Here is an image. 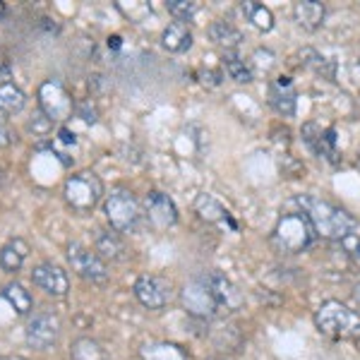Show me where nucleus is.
Masks as SVG:
<instances>
[{
	"instance_id": "2eb2a0df",
	"label": "nucleus",
	"mask_w": 360,
	"mask_h": 360,
	"mask_svg": "<svg viewBox=\"0 0 360 360\" xmlns=\"http://www.w3.org/2000/svg\"><path fill=\"white\" fill-rule=\"evenodd\" d=\"M195 212L200 214L202 221L207 224H219V226H229V229H238V224L233 221V217L229 214V209H226L221 202L217 200L214 195H200L195 200Z\"/></svg>"
},
{
	"instance_id": "7ed1b4c3",
	"label": "nucleus",
	"mask_w": 360,
	"mask_h": 360,
	"mask_svg": "<svg viewBox=\"0 0 360 360\" xmlns=\"http://www.w3.org/2000/svg\"><path fill=\"white\" fill-rule=\"evenodd\" d=\"M317 231L312 221L307 219V214L303 212H293V214H283L276 221V229L271 233V243L278 252L283 255H298L307 250L315 243Z\"/></svg>"
},
{
	"instance_id": "423d86ee",
	"label": "nucleus",
	"mask_w": 360,
	"mask_h": 360,
	"mask_svg": "<svg viewBox=\"0 0 360 360\" xmlns=\"http://www.w3.org/2000/svg\"><path fill=\"white\" fill-rule=\"evenodd\" d=\"M180 300H183V307L188 310V315H193L197 319H214L217 315H221V307L214 300V295L207 288L202 274L185 283V288L180 291Z\"/></svg>"
},
{
	"instance_id": "1a4fd4ad",
	"label": "nucleus",
	"mask_w": 360,
	"mask_h": 360,
	"mask_svg": "<svg viewBox=\"0 0 360 360\" xmlns=\"http://www.w3.org/2000/svg\"><path fill=\"white\" fill-rule=\"evenodd\" d=\"M135 295L147 310H164L173 300V283L164 276L144 274L135 281Z\"/></svg>"
},
{
	"instance_id": "4468645a",
	"label": "nucleus",
	"mask_w": 360,
	"mask_h": 360,
	"mask_svg": "<svg viewBox=\"0 0 360 360\" xmlns=\"http://www.w3.org/2000/svg\"><path fill=\"white\" fill-rule=\"evenodd\" d=\"M303 139L305 144L312 149L317 156L332 161V164H339V147H336V132L334 130H322L315 123H305L303 125Z\"/></svg>"
},
{
	"instance_id": "f03ea898",
	"label": "nucleus",
	"mask_w": 360,
	"mask_h": 360,
	"mask_svg": "<svg viewBox=\"0 0 360 360\" xmlns=\"http://www.w3.org/2000/svg\"><path fill=\"white\" fill-rule=\"evenodd\" d=\"M315 327L334 341H360V315L339 300H327L319 305Z\"/></svg>"
},
{
	"instance_id": "bb28decb",
	"label": "nucleus",
	"mask_w": 360,
	"mask_h": 360,
	"mask_svg": "<svg viewBox=\"0 0 360 360\" xmlns=\"http://www.w3.org/2000/svg\"><path fill=\"white\" fill-rule=\"evenodd\" d=\"M224 68H226V72H229V77L236 79L238 84L252 82V68H250L245 60H240L238 56H226Z\"/></svg>"
},
{
	"instance_id": "f257e3e1",
	"label": "nucleus",
	"mask_w": 360,
	"mask_h": 360,
	"mask_svg": "<svg viewBox=\"0 0 360 360\" xmlns=\"http://www.w3.org/2000/svg\"><path fill=\"white\" fill-rule=\"evenodd\" d=\"M298 205L303 207V214L315 226L317 236L329 238V240H348L358 229V221L344 209L327 200H319L315 195H300Z\"/></svg>"
},
{
	"instance_id": "393cba45",
	"label": "nucleus",
	"mask_w": 360,
	"mask_h": 360,
	"mask_svg": "<svg viewBox=\"0 0 360 360\" xmlns=\"http://www.w3.org/2000/svg\"><path fill=\"white\" fill-rule=\"evenodd\" d=\"M240 10H243V15L248 17L250 25H252L255 29H259V32H269V29L274 27V15H271V10L264 8V5L243 3Z\"/></svg>"
},
{
	"instance_id": "5701e85b",
	"label": "nucleus",
	"mask_w": 360,
	"mask_h": 360,
	"mask_svg": "<svg viewBox=\"0 0 360 360\" xmlns=\"http://www.w3.org/2000/svg\"><path fill=\"white\" fill-rule=\"evenodd\" d=\"M27 96L20 86L15 84H3L0 86V115H15L25 108Z\"/></svg>"
},
{
	"instance_id": "f3484780",
	"label": "nucleus",
	"mask_w": 360,
	"mask_h": 360,
	"mask_svg": "<svg viewBox=\"0 0 360 360\" xmlns=\"http://www.w3.org/2000/svg\"><path fill=\"white\" fill-rule=\"evenodd\" d=\"M293 17L305 32H315L324 22V5L317 0H300L293 5Z\"/></svg>"
},
{
	"instance_id": "0eeeda50",
	"label": "nucleus",
	"mask_w": 360,
	"mask_h": 360,
	"mask_svg": "<svg viewBox=\"0 0 360 360\" xmlns=\"http://www.w3.org/2000/svg\"><path fill=\"white\" fill-rule=\"evenodd\" d=\"M75 106H77V103L72 101L70 91L58 82V79H46V82L39 86V108H41L53 123L68 120L70 115H72Z\"/></svg>"
},
{
	"instance_id": "f704fd0d",
	"label": "nucleus",
	"mask_w": 360,
	"mask_h": 360,
	"mask_svg": "<svg viewBox=\"0 0 360 360\" xmlns=\"http://www.w3.org/2000/svg\"><path fill=\"white\" fill-rule=\"evenodd\" d=\"M10 77H13V68H10L8 63L0 60V86L8 84V79H10Z\"/></svg>"
},
{
	"instance_id": "cd10ccee",
	"label": "nucleus",
	"mask_w": 360,
	"mask_h": 360,
	"mask_svg": "<svg viewBox=\"0 0 360 360\" xmlns=\"http://www.w3.org/2000/svg\"><path fill=\"white\" fill-rule=\"evenodd\" d=\"M300 58H303V63L307 68L317 70L319 75H327V77H334V65L327 60V58H322L319 53H315L312 49H305L303 53H300Z\"/></svg>"
},
{
	"instance_id": "ddd939ff",
	"label": "nucleus",
	"mask_w": 360,
	"mask_h": 360,
	"mask_svg": "<svg viewBox=\"0 0 360 360\" xmlns=\"http://www.w3.org/2000/svg\"><path fill=\"white\" fill-rule=\"evenodd\" d=\"M32 281H34V286H39L41 291L53 295V298H63V295H68V291H70L68 274L53 262H41V264L34 266Z\"/></svg>"
},
{
	"instance_id": "a211bd4d",
	"label": "nucleus",
	"mask_w": 360,
	"mask_h": 360,
	"mask_svg": "<svg viewBox=\"0 0 360 360\" xmlns=\"http://www.w3.org/2000/svg\"><path fill=\"white\" fill-rule=\"evenodd\" d=\"M29 255V245L22 238H13L10 243H5V248L0 250V269L8 271V274H15V271L22 269Z\"/></svg>"
},
{
	"instance_id": "f8f14e48",
	"label": "nucleus",
	"mask_w": 360,
	"mask_h": 360,
	"mask_svg": "<svg viewBox=\"0 0 360 360\" xmlns=\"http://www.w3.org/2000/svg\"><path fill=\"white\" fill-rule=\"evenodd\" d=\"M144 214H147L149 224L154 226V229H168V226H173L178 221V209L173 205V200L164 193H159V190H149L147 195H144Z\"/></svg>"
},
{
	"instance_id": "39448f33",
	"label": "nucleus",
	"mask_w": 360,
	"mask_h": 360,
	"mask_svg": "<svg viewBox=\"0 0 360 360\" xmlns=\"http://www.w3.org/2000/svg\"><path fill=\"white\" fill-rule=\"evenodd\" d=\"M63 195H65V202L75 212L84 214V212H91V209L98 205V200H101V195H103V185L96 173L82 171V173H77V176H70L65 180Z\"/></svg>"
},
{
	"instance_id": "412c9836",
	"label": "nucleus",
	"mask_w": 360,
	"mask_h": 360,
	"mask_svg": "<svg viewBox=\"0 0 360 360\" xmlns=\"http://www.w3.org/2000/svg\"><path fill=\"white\" fill-rule=\"evenodd\" d=\"M142 360H193L190 353L185 351L183 346L178 344H168V341H161V344H149L139 351Z\"/></svg>"
},
{
	"instance_id": "7c9ffc66",
	"label": "nucleus",
	"mask_w": 360,
	"mask_h": 360,
	"mask_svg": "<svg viewBox=\"0 0 360 360\" xmlns=\"http://www.w3.org/2000/svg\"><path fill=\"white\" fill-rule=\"evenodd\" d=\"M75 111H77L79 118L84 120V123H89V125H94L96 120H98V113H96V106L91 101H79L77 106H75Z\"/></svg>"
},
{
	"instance_id": "c756f323",
	"label": "nucleus",
	"mask_w": 360,
	"mask_h": 360,
	"mask_svg": "<svg viewBox=\"0 0 360 360\" xmlns=\"http://www.w3.org/2000/svg\"><path fill=\"white\" fill-rule=\"evenodd\" d=\"M29 130H32L34 135H49V132L53 130V120L39 108V111L32 115V120H29Z\"/></svg>"
},
{
	"instance_id": "4c0bfd02",
	"label": "nucleus",
	"mask_w": 360,
	"mask_h": 360,
	"mask_svg": "<svg viewBox=\"0 0 360 360\" xmlns=\"http://www.w3.org/2000/svg\"><path fill=\"white\" fill-rule=\"evenodd\" d=\"M5 13H8V8H5V3H3V0H0V20H3V17H5Z\"/></svg>"
},
{
	"instance_id": "6ab92c4d",
	"label": "nucleus",
	"mask_w": 360,
	"mask_h": 360,
	"mask_svg": "<svg viewBox=\"0 0 360 360\" xmlns=\"http://www.w3.org/2000/svg\"><path fill=\"white\" fill-rule=\"evenodd\" d=\"M94 245H96V255L101 259H111V262L125 259V243L115 231H98Z\"/></svg>"
},
{
	"instance_id": "aec40b11",
	"label": "nucleus",
	"mask_w": 360,
	"mask_h": 360,
	"mask_svg": "<svg viewBox=\"0 0 360 360\" xmlns=\"http://www.w3.org/2000/svg\"><path fill=\"white\" fill-rule=\"evenodd\" d=\"M161 44H164V49L171 51V53H185V51L193 46V32H190L188 25H183V22H173V25H168L164 29V34H161Z\"/></svg>"
},
{
	"instance_id": "72a5a7b5",
	"label": "nucleus",
	"mask_w": 360,
	"mask_h": 360,
	"mask_svg": "<svg viewBox=\"0 0 360 360\" xmlns=\"http://www.w3.org/2000/svg\"><path fill=\"white\" fill-rule=\"evenodd\" d=\"M58 142L65 144V147H75L77 137H75V132H70L68 127H60V130H58Z\"/></svg>"
},
{
	"instance_id": "9b49d317",
	"label": "nucleus",
	"mask_w": 360,
	"mask_h": 360,
	"mask_svg": "<svg viewBox=\"0 0 360 360\" xmlns=\"http://www.w3.org/2000/svg\"><path fill=\"white\" fill-rule=\"evenodd\" d=\"M202 278H205L207 288L212 291L214 300L221 307V312H236L243 305V293L238 291L236 283L226 274H221V271H205Z\"/></svg>"
},
{
	"instance_id": "b1692460",
	"label": "nucleus",
	"mask_w": 360,
	"mask_h": 360,
	"mask_svg": "<svg viewBox=\"0 0 360 360\" xmlns=\"http://www.w3.org/2000/svg\"><path fill=\"white\" fill-rule=\"evenodd\" d=\"M3 298L8 300L10 305L17 310V315H29L34 307V300H32V293L27 291L22 283H8V286L3 288Z\"/></svg>"
},
{
	"instance_id": "dca6fc26",
	"label": "nucleus",
	"mask_w": 360,
	"mask_h": 360,
	"mask_svg": "<svg viewBox=\"0 0 360 360\" xmlns=\"http://www.w3.org/2000/svg\"><path fill=\"white\" fill-rule=\"evenodd\" d=\"M269 103L278 115H293L295 113V86L291 77H276L269 84Z\"/></svg>"
},
{
	"instance_id": "a19ab883",
	"label": "nucleus",
	"mask_w": 360,
	"mask_h": 360,
	"mask_svg": "<svg viewBox=\"0 0 360 360\" xmlns=\"http://www.w3.org/2000/svg\"><path fill=\"white\" fill-rule=\"evenodd\" d=\"M0 360H8V358H0Z\"/></svg>"
},
{
	"instance_id": "58836bf2",
	"label": "nucleus",
	"mask_w": 360,
	"mask_h": 360,
	"mask_svg": "<svg viewBox=\"0 0 360 360\" xmlns=\"http://www.w3.org/2000/svg\"><path fill=\"white\" fill-rule=\"evenodd\" d=\"M356 303H358V307H360V283H358V288H356Z\"/></svg>"
},
{
	"instance_id": "e433bc0d",
	"label": "nucleus",
	"mask_w": 360,
	"mask_h": 360,
	"mask_svg": "<svg viewBox=\"0 0 360 360\" xmlns=\"http://www.w3.org/2000/svg\"><path fill=\"white\" fill-rule=\"evenodd\" d=\"M120 46H123V39L118 37V34H113V37H108V49H113V51H118Z\"/></svg>"
},
{
	"instance_id": "2f4dec72",
	"label": "nucleus",
	"mask_w": 360,
	"mask_h": 360,
	"mask_svg": "<svg viewBox=\"0 0 360 360\" xmlns=\"http://www.w3.org/2000/svg\"><path fill=\"white\" fill-rule=\"evenodd\" d=\"M15 139H17V135H15L13 127L0 120V147H10V144H13Z\"/></svg>"
},
{
	"instance_id": "c9c22d12",
	"label": "nucleus",
	"mask_w": 360,
	"mask_h": 360,
	"mask_svg": "<svg viewBox=\"0 0 360 360\" xmlns=\"http://www.w3.org/2000/svg\"><path fill=\"white\" fill-rule=\"evenodd\" d=\"M348 252H351L353 262H356L360 266V238H356V240L351 243V248H348Z\"/></svg>"
},
{
	"instance_id": "473e14b6",
	"label": "nucleus",
	"mask_w": 360,
	"mask_h": 360,
	"mask_svg": "<svg viewBox=\"0 0 360 360\" xmlns=\"http://www.w3.org/2000/svg\"><path fill=\"white\" fill-rule=\"evenodd\" d=\"M200 79H202V84H207V86H219L221 84V72H217V70H202Z\"/></svg>"
},
{
	"instance_id": "4be33fe9",
	"label": "nucleus",
	"mask_w": 360,
	"mask_h": 360,
	"mask_svg": "<svg viewBox=\"0 0 360 360\" xmlns=\"http://www.w3.org/2000/svg\"><path fill=\"white\" fill-rule=\"evenodd\" d=\"M209 39H212L217 46H224V49H238L243 41V34L231 25V22H224V20H217L212 22L207 29Z\"/></svg>"
},
{
	"instance_id": "79ce46f5",
	"label": "nucleus",
	"mask_w": 360,
	"mask_h": 360,
	"mask_svg": "<svg viewBox=\"0 0 360 360\" xmlns=\"http://www.w3.org/2000/svg\"><path fill=\"white\" fill-rule=\"evenodd\" d=\"M15 360H22V358H15Z\"/></svg>"
},
{
	"instance_id": "ea45409f",
	"label": "nucleus",
	"mask_w": 360,
	"mask_h": 360,
	"mask_svg": "<svg viewBox=\"0 0 360 360\" xmlns=\"http://www.w3.org/2000/svg\"><path fill=\"white\" fill-rule=\"evenodd\" d=\"M212 360H221V358H212Z\"/></svg>"
},
{
	"instance_id": "a878e982",
	"label": "nucleus",
	"mask_w": 360,
	"mask_h": 360,
	"mask_svg": "<svg viewBox=\"0 0 360 360\" xmlns=\"http://www.w3.org/2000/svg\"><path fill=\"white\" fill-rule=\"evenodd\" d=\"M70 358L72 360H108L106 351L96 344L94 339H77L70 348Z\"/></svg>"
},
{
	"instance_id": "c85d7f7f",
	"label": "nucleus",
	"mask_w": 360,
	"mask_h": 360,
	"mask_svg": "<svg viewBox=\"0 0 360 360\" xmlns=\"http://www.w3.org/2000/svg\"><path fill=\"white\" fill-rule=\"evenodd\" d=\"M166 8L176 20H190L197 13V3H193V0H168Z\"/></svg>"
},
{
	"instance_id": "9d476101",
	"label": "nucleus",
	"mask_w": 360,
	"mask_h": 360,
	"mask_svg": "<svg viewBox=\"0 0 360 360\" xmlns=\"http://www.w3.org/2000/svg\"><path fill=\"white\" fill-rule=\"evenodd\" d=\"M27 344L37 351H49L60 336V322L53 312H37L27 324Z\"/></svg>"
},
{
	"instance_id": "20e7f679",
	"label": "nucleus",
	"mask_w": 360,
	"mask_h": 360,
	"mask_svg": "<svg viewBox=\"0 0 360 360\" xmlns=\"http://www.w3.org/2000/svg\"><path fill=\"white\" fill-rule=\"evenodd\" d=\"M103 212H106V219L115 233H132V231H137L139 219H142L135 195L125 188H115L106 197Z\"/></svg>"
},
{
	"instance_id": "6e6552de",
	"label": "nucleus",
	"mask_w": 360,
	"mask_h": 360,
	"mask_svg": "<svg viewBox=\"0 0 360 360\" xmlns=\"http://www.w3.org/2000/svg\"><path fill=\"white\" fill-rule=\"evenodd\" d=\"M68 259L72 264V269L77 271L84 281L94 283V286H103L108 281V266L103 264V259L96 252H91L89 248L79 245V243H70L68 248Z\"/></svg>"
}]
</instances>
